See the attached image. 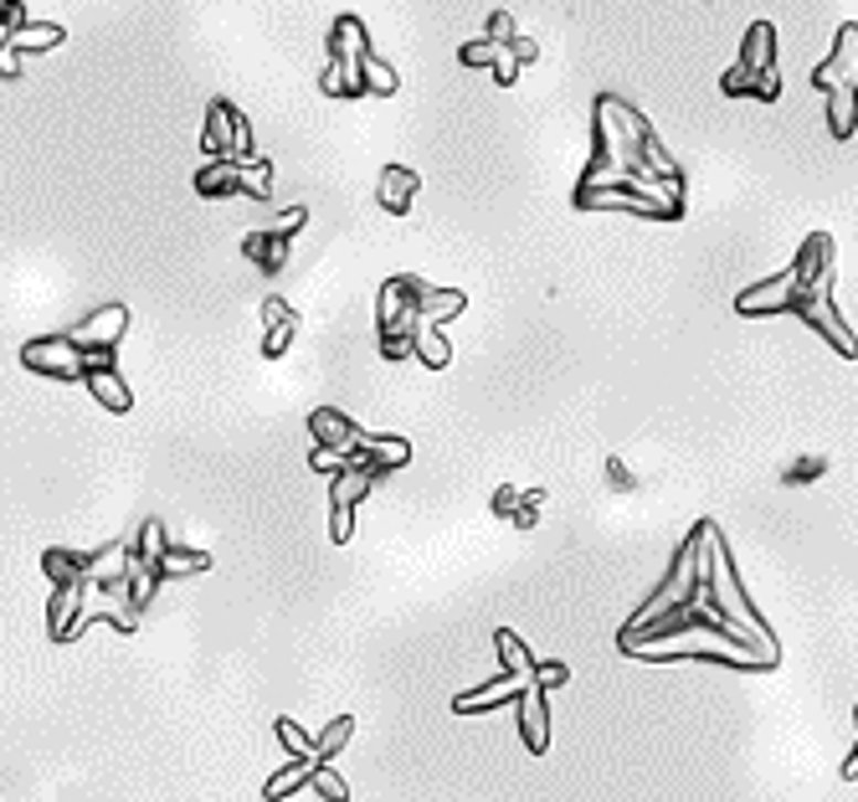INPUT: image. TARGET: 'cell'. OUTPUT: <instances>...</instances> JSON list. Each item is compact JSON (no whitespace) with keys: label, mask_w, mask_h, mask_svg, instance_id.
<instances>
[{"label":"cell","mask_w":858,"mask_h":802,"mask_svg":"<svg viewBox=\"0 0 858 802\" xmlns=\"http://www.w3.org/2000/svg\"><path fill=\"white\" fill-rule=\"evenodd\" d=\"M525 684H530V674H504V679L484 684V689L458 695V699H453V710H458V715H484V710H494V705H504V699H519Z\"/></svg>","instance_id":"obj_11"},{"label":"cell","mask_w":858,"mask_h":802,"mask_svg":"<svg viewBox=\"0 0 858 802\" xmlns=\"http://www.w3.org/2000/svg\"><path fill=\"white\" fill-rule=\"evenodd\" d=\"M571 679V668L565 664H534L530 668V684H540V689H555V684Z\"/></svg>","instance_id":"obj_27"},{"label":"cell","mask_w":858,"mask_h":802,"mask_svg":"<svg viewBox=\"0 0 858 802\" xmlns=\"http://www.w3.org/2000/svg\"><path fill=\"white\" fill-rule=\"evenodd\" d=\"M83 387L93 391V401H98V407H104V412H129L134 407V391L124 387V376L114 371V360H93L88 366V376H83Z\"/></svg>","instance_id":"obj_7"},{"label":"cell","mask_w":858,"mask_h":802,"mask_svg":"<svg viewBox=\"0 0 858 802\" xmlns=\"http://www.w3.org/2000/svg\"><path fill=\"white\" fill-rule=\"evenodd\" d=\"M844 777H848V782H854V777H858V751H854V757H848V767H844Z\"/></svg>","instance_id":"obj_33"},{"label":"cell","mask_w":858,"mask_h":802,"mask_svg":"<svg viewBox=\"0 0 858 802\" xmlns=\"http://www.w3.org/2000/svg\"><path fill=\"white\" fill-rule=\"evenodd\" d=\"M412 304H416V319H427V325H443V319L463 314V304H468V298H463L458 288H427L422 278H412Z\"/></svg>","instance_id":"obj_12"},{"label":"cell","mask_w":858,"mask_h":802,"mask_svg":"<svg viewBox=\"0 0 858 802\" xmlns=\"http://www.w3.org/2000/svg\"><path fill=\"white\" fill-rule=\"evenodd\" d=\"M381 356L385 360H406L412 356V335H381Z\"/></svg>","instance_id":"obj_30"},{"label":"cell","mask_w":858,"mask_h":802,"mask_svg":"<svg viewBox=\"0 0 858 802\" xmlns=\"http://www.w3.org/2000/svg\"><path fill=\"white\" fill-rule=\"evenodd\" d=\"M195 191H201V196H232V191H242V186H237V165H206V170L195 176Z\"/></svg>","instance_id":"obj_23"},{"label":"cell","mask_w":858,"mask_h":802,"mask_svg":"<svg viewBox=\"0 0 858 802\" xmlns=\"http://www.w3.org/2000/svg\"><path fill=\"white\" fill-rule=\"evenodd\" d=\"M298 335V314L283 304V298H263V356L278 360Z\"/></svg>","instance_id":"obj_10"},{"label":"cell","mask_w":858,"mask_h":802,"mask_svg":"<svg viewBox=\"0 0 858 802\" xmlns=\"http://www.w3.org/2000/svg\"><path fill=\"white\" fill-rule=\"evenodd\" d=\"M412 356L422 360V366H432V371H443L447 360H453V345L443 340V329H437V325L416 319V325H412Z\"/></svg>","instance_id":"obj_16"},{"label":"cell","mask_w":858,"mask_h":802,"mask_svg":"<svg viewBox=\"0 0 858 802\" xmlns=\"http://www.w3.org/2000/svg\"><path fill=\"white\" fill-rule=\"evenodd\" d=\"M42 571L52 587H62V581H83L88 577V550H67V546H52L42 556Z\"/></svg>","instance_id":"obj_17"},{"label":"cell","mask_w":858,"mask_h":802,"mask_svg":"<svg viewBox=\"0 0 858 802\" xmlns=\"http://www.w3.org/2000/svg\"><path fill=\"white\" fill-rule=\"evenodd\" d=\"M375 319H381V335H412L416 325V304H412V278H391L381 288V309H375Z\"/></svg>","instance_id":"obj_5"},{"label":"cell","mask_w":858,"mask_h":802,"mask_svg":"<svg viewBox=\"0 0 858 802\" xmlns=\"http://www.w3.org/2000/svg\"><path fill=\"white\" fill-rule=\"evenodd\" d=\"M124 335H129V309H124V304H98V309L83 314V319L67 329V340L88 356V366L93 360H114Z\"/></svg>","instance_id":"obj_1"},{"label":"cell","mask_w":858,"mask_h":802,"mask_svg":"<svg viewBox=\"0 0 858 802\" xmlns=\"http://www.w3.org/2000/svg\"><path fill=\"white\" fill-rule=\"evenodd\" d=\"M201 145L211 149V155H242V149L252 145V134H247V124L232 114V104H216L211 108V119H206V134H201Z\"/></svg>","instance_id":"obj_9"},{"label":"cell","mask_w":858,"mask_h":802,"mask_svg":"<svg viewBox=\"0 0 858 802\" xmlns=\"http://www.w3.org/2000/svg\"><path fill=\"white\" fill-rule=\"evenodd\" d=\"M273 736H278V746L288 751V757L319 761V757H314V736H304V726H298V720H288V715H283L278 726H273Z\"/></svg>","instance_id":"obj_21"},{"label":"cell","mask_w":858,"mask_h":802,"mask_svg":"<svg viewBox=\"0 0 858 802\" xmlns=\"http://www.w3.org/2000/svg\"><path fill=\"white\" fill-rule=\"evenodd\" d=\"M165 550V525L160 520H145V530H139V546H134V561L139 566H155Z\"/></svg>","instance_id":"obj_25"},{"label":"cell","mask_w":858,"mask_h":802,"mask_svg":"<svg viewBox=\"0 0 858 802\" xmlns=\"http://www.w3.org/2000/svg\"><path fill=\"white\" fill-rule=\"evenodd\" d=\"M370 484H375L370 468H340L329 478V540L335 546H345L356 535V505L370 494Z\"/></svg>","instance_id":"obj_3"},{"label":"cell","mask_w":858,"mask_h":802,"mask_svg":"<svg viewBox=\"0 0 858 802\" xmlns=\"http://www.w3.org/2000/svg\"><path fill=\"white\" fill-rule=\"evenodd\" d=\"M607 478H612V484H617V489H637L633 468H627V463H622V458H612V463H607Z\"/></svg>","instance_id":"obj_32"},{"label":"cell","mask_w":858,"mask_h":802,"mask_svg":"<svg viewBox=\"0 0 858 802\" xmlns=\"http://www.w3.org/2000/svg\"><path fill=\"white\" fill-rule=\"evenodd\" d=\"M309 468L314 474H340V468H350V453H340V447H319L314 443V453H309Z\"/></svg>","instance_id":"obj_26"},{"label":"cell","mask_w":858,"mask_h":802,"mask_svg":"<svg viewBox=\"0 0 858 802\" xmlns=\"http://www.w3.org/2000/svg\"><path fill=\"white\" fill-rule=\"evenodd\" d=\"M242 253L252 257V263L263 267V273H283L288 267V232H252L247 242H242Z\"/></svg>","instance_id":"obj_14"},{"label":"cell","mask_w":858,"mask_h":802,"mask_svg":"<svg viewBox=\"0 0 858 802\" xmlns=\"http://www.w3.org/2000/svg\"><path fill=\"white\" fill-rule=\"evenodd\" d=\"M854 720H858V710H854Z\"/></svg>","instance_id":"obj_34"},{"label":"cell","mask_w":858,"mask_h":802,"mask_svg":"<svg viewBox=\"0 0 858 802\" xmlns=\"http://www.w3.org/2000/svg\"><path fill=\"white\" fill-rule=\"evenodd\" d=\"M155 571H160V581L201 577V571H211V556H206V550H191V546H170V540H165V550H160V561H155Z\"/></svg>","instance_id":"obj_13"},{"label":"cell","mask_w":858,"mask_h":802,"mask_svg":"<svg viewBox=\"0 0 858 802\" xmlns=\"http://www.w3.org/2000/svg\"><path fill=\"white\" fill-rule=\"evenodd\" d=\"M494 643H499V654H504V674H530V668H534V654L515 639V633H509V627H499Z\"/></svg>","instance_id":"obj_22"},{"label":"cell","mask_w":858,"mask_h":802,"mask_svg":"<svg viewBox=\"0 0 858 802\" xmlns=\"http://www.w3.org/2000/svg\"><path fill=\"white\" fill-rule=\"evenodd\" d=\"M309 432L319 447H340V453H350V468H360V428L350 422V416L340 412V407H314L309 412Z\"/></svg>","instance_id":"obj_4"},{"label":"cell","mask_w":858,"mask_h":802,"mask_svg":"<svg viewBox=\"0 0 858 802\" xmlns=\"http://www.w3.org/2000/svg\"><path fill=\"white\" fill-rule=\"evenodd\" d=\"M519 499H525V494H519V489H509V484H504V489L494 494V515H515V509H519Z\"/></svg>","instance_id":"obj_31"},{"label":"cell","mask_w":858,"mask_h":802,"mask_svg":"<svg viewBox=\"0 0 858 802\" xmlns=\"http://www.w3.org/2000/svg\"><path fill=\"white\" fill-rule=\"evenodd\" d=\"M309 788L319 792L325 802H350V788H345V777L329 767V761H314V777H309Z\"/></svg>","instance_id":"obj_24"},{"label":"cell","mask_w":858,"mask_h":802,"mask_svg":"<svg viewBox=\"0 0 858 802\" xmlns=\"http://www.w3.org/2000/svg\"><path fill=\"white\" fill-rule=\"evenodd\" d=\"M412 196H416V176L412 170H401V165H391L381 176V207L385 211H406L412 207Z\"/></svg>","instance_id":"obj_20"},{"label":"cell","mask_w":858,"mask_h":802,"mask_svg":"<svg viewBox=\"0 0 858 802\" xmlns=\"http://www.w3.org/2000/svg\"><path fill=\"white\" fill-rule=\"evenodd\" d=\"M519 736H525V746H530L534 757L550 746V720H545V689L540 684H525L519 689Z\"/></svg>","instance_id":"obj_8"},{"label":"cell","mask_w":858,"mask_h":802,"mask_svg":"<svg viewBox=\"0 0 858 802\" xmlns=\"http://www.w3.org/2000/svg\"><path fill=\"white\" fill-rule=\"evenodd\" d=\"M237 186L252 196H267V165H247V170H237Z\"/></svg>","instance_id":"obj_28"},{"label":"cell","mask_w":858,"mask_h":802,"mask_svg":"<svg viewBox=\"0 0 858 802\" xmlns=\"http://www.w3.org/2000/svg\"><path fill=\"white\" fill-rule=\"evenodd\" d=\"M356 453H360V468H370L375 478L401 468V463H412V443L406 437H381V432H360Z\"/></svg>","instance_id":"obj_6"},{"label":"cell","mask_w":858,"mask_h":802,"mask_svg":"<svg viewBox=\"0 0 858 802\" xmlns=\"http://www.w3.org/2000/svg\"><path fill=\"white\" fill-rule=\"evenodd\" d=\"M83 597H88V577L62 581L57 592H52V602H46V633H52V639H62V627L73 623V612L83 608Z\"/></svg>","instance_id":"obj_15"},{"label":"cell","mask_w":858,"mask_h":802,"mask_svg":"<svg viewBox=\"0 0 858 802\" xmlns=\"http://www.w3.org/2000/svg\"><path fill=\"white\" fill-rule=\"evenodd\" d=\"M309 777H314V761H288V767H283V772H273L267 777V788H263V798L267 802H283V798H294L298 788H309Z\"/></svg>","instance_id":"obj_18"},{"label":"cell","mask_w":858,"mask_h":802,"mask_svg":"<svg viewBox=\"0 0 858 802\" xmlns=\"http://www.w3.org/2000/svg\"><path fill=\"white\" fill-rule=\"evenodd\" d=\"M350 736H356V715H335V720H329V726L314 736V757H319V761H335L345 746H350Z\"/></svg>","instance_id":"obj_19"},{"label":"cell","mask_w":858,"mask_h":802,"mask_svg":"<svg viewBox=\"0 0 858 802\" xmlns=\"http://www.w3.org/2000/svg\"><path fill=\"white\" fill-rule=\"evenodd\" d=\"M828 474V463L823 458H797V468H786V484H807V478Z\"/></svg>","instance_id":"obj_29"},{"label":"cell","mask_w":858,"mask_h":802,"mask_svg":"<svg viewBox=\"0 0 858 802\" xmlns=\"http://www.w3.org/2000/svg\"><path fill=\"white\" fill-rule=\"evenodd\" d=\"M21 366L46 376V381H83L88 376V356L67 335H36V340H27L21 345Z\"/></svg>","instance_id":"obj_2"}]
</instances>
